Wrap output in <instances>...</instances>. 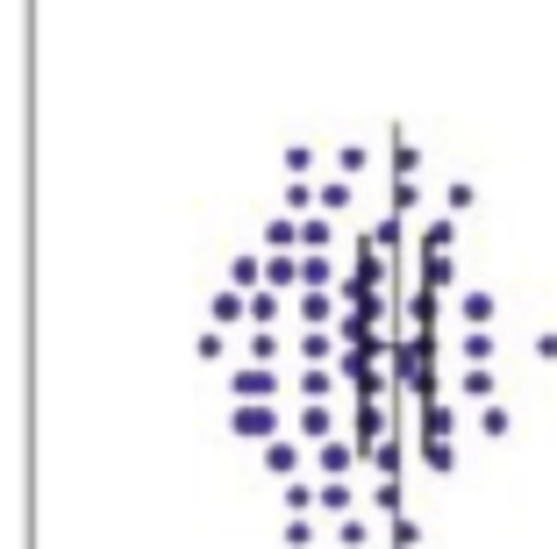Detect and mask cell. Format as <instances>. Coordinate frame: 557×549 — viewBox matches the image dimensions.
<instances>
[{
	"label": "cell",
	"mask_w": 557,
	"mask_h": 549,
	"mask_svg": "<svg viewBox=\"0 0 557 549\" xmlns=\"http://www.w3.org/2000/svg\"><path fill=\"white\" fill-rule=\"evenodd\" d=\"M422 464L436 471V478H450L458 471V407L443 400H422Z\"/></svg>",
	"instance_id": "1"
},
{
	"label": "cell",
	"mask_w": 557,
	"mask_h": 549,
	"mask_svg": "<svg viewBox=\"0 0 557 549\" xmlns=\"http://www.w3.org/2000/svg\"><path fill=\"white\" fill-rule=\"evenodd\" d=\"M230 436H244V442H258V450H264V442L278 436V407L272 400H236L230 407Z\"/></svg>",
	"instance_id": "2"
},
{
	"label": "cell",
	"mask_w": 557,
	"mask_h": 549,
	"mask_svg": "<svg viewBox=\"0 0 557 549\" xmlns=\"http://www.w3.org/2000/svg\"><path fill=\"white\" fill-rule=\"evenodd\" d=\"M230 392L236 400H278V364H236Z\"/></svg>",
	"instance_id": "3"
},
{
	"label": "cell",
	"mask_w": 557,
	"mask_h": 549,
	"mask_svg": "<svg viewBox=\"0 0 557 549\" xmlns=\"http://www.w3.org/2000/svg\"><path fill=\"white\" fill-rule=\"evenodd\" d=\"M208 328H214V336L244 328V292H236V286H214L208 292Z\"/></svg>",
	"instance_id": "4"
},
{
	"label": "cell",
	"mask_w": 557,
	"mask_h": 549,
	"mask_svg": "<svg viewBox=\"0 0 557 549\" xmlns=\"http://www.w3.org/2000/svg\"><path fill=\"white\" fill-rule=\"evenodd\" d=\"M314 464H322V478H350V471H358V442H350V436L314 442Z\"/></svg>",
	"instance_id": "5"
},
{
	"label": "cell",
	"mask_w": 557,
	"mask_h": 549,
	"mask_svg": "<svg viewBox=\"0 0 557 549\" xmlns=\"http://www.w3.org/2000/svg\"><path fill=\"white\" fill-rule=\"evenodd\" d=\"M458 314H465V328H493V314H500V292H493V286H465V292H458Z\"/></svg>",
	"instance_id": "6"
},
{
	"label": "cell",
	"mask_w": 557,
	"mask_h": 549,
	"mask_svg": "<svg viewBox=\"0 0 557 549\" xmlns=\"http://www.w3.org/2000/svg\"><path fill=\"white\" fill-rule=\"evenodd\" d=\"M314 507H322V514H358V485L350 478H322L314 485Z\"/></svg>",
	"instance_id": "7"
},
{
	"label": "cell",
	"mask_w": 557,
	"mask_h": 549,
	"mask_svg": "<svg viewBox=\"0 0 557 549\" xmlns=\"http://www.w3.org/2000/svg\"><path fill=\"white\" fill-rule=\"evenodd\" d=\"M300 436L329 442V436H336V407H329V400H300Z\"/></svg>",
	"instance_id": "8"
},
{
	"label": "cell",
	"mask_w": 557,
	"mask_h": 549,
	"mask_svg": "<svg viewBox=\"0 0 557 549\" xmlns=\"http://www.w3.org/2000/svg\"><path fill=\"white\" fill-rule=\"evenodd\" d=\"M294 236H300V258H329L336 228H329V214H308V222H294Z\"/></svg>",
	"instance_id": "9"
},
{
	"label": "cell",
	"mask_w": 557,
	"mask_h": 549,
	"mask_svg": "<svg viewBox=\"0 0 557 549\" xmlns=\"http://www.w3.org/2000/svg\"><path fill=\"white\" fill-rule=\"evenodd\" d=\"M264 471L286 485V478L300 471V442H294V436H272V442H264Z\"/></svg>",
	"instance_id": "10"
},
{
	"label": "cell",
	"mask_w": 557,
	"mask_h": 549,
	"mask_svg": "<svg viewBox=\"0 0 557 549\" xmlns=\"http://www.w3.org/2000/svg\"><path fill=\"white\" fill-rule=\"evenodd\" d=\"M458 357H465V364H493V357H500V336H493V328H465Z\"/></svg>",
	"instance_id": "11"
},
{
	"label": "cell",
	"mask_w": 557,
	"mask_h": 549,
	"mask_svg": "<svg viewBox=\"0 0 557 549\" xmlns=\"http://www.w3.org/2000/svg\"><path fill=\"white\" fill-rule=\"evenodd\" d=\"M458 392H465V400H493V392H500V372H493V364H465Z\"/></svg>",
	"instance_id": "12"
},
{
	"label": "cell",
	"mask_w": 557,
	"mask_h": 549,
	"mask_svg": "<svg viewBox=\"0 0 557 549\" xmlns=\"http://www.w3.org/2000/svg\"><path fill=\"white\" fill-rule=\"evenodd\" d=\"M450 250H458V222H450V214H436V222L422 228V258H450Z\"/></svg>",
	"instance_id": "13"
},
{
	"label": "cell",
	"mask_w": 557,
	"mask_h": 549,
	"mask_svg": "<svg viewBox=\"0 0 557 549\" xmlns=\"http://www.w3.org/2000/svg\"><path fill=\"white\" fill-rule=\"evenodd\" d=\"M329 164H336V178H344V186H358V178L372 172V150H364V144H344V150H336Z\"/></svg>",
	"instance_id": "14"
},
{
	"label": "cell",
	"mask_w": 557,
	"mask_h": 549,
	"mask_svg": "<svg viewBox=\"0 0 557 549\" xmlns=\"http://www.w3.org/2000/svg\"><path fill=\"white\" fill-rule=\"evenodd\" d=\"M264 250H272V258H300V236H294V214H278V222H264Z\"/></svg>",
	"instance_id": "15"
},
{
	"label": "cell",
	"mask_w": 557,
	"mask_h": 549,
	"mask_svg": "<svg viewBox=\"0 0 557 549\" xmlns=\"http://www.w3.org/2000/svg\"><path fill=\"white\" fill-rule=\"evenodd\" d=\"M350 200H358V194H350L344 178H322V186H314V208H322L329 222H336V214H350Z\"/></svg>",
	"instance_id": "16"
},
{
	"label": "cell",
	"mask_w": 557,
	"mask_h": 549,
	"mask_svg": "<svg viewBox=\"0 0 557 549\" xmlns=\"http://www.w3.org/2000/svg\"><path fill=\"white\" fill-rule=\"evenodd\" d=\"M258 278H264V292L300 286V258H264V264H258Z\"/></svg>",
	"instance_id": "17"
},
{
	"label": "cell",
	"mask_w": 557,
	"mask_h": 549,
	"mask_svg": "<svg viewBox=\"0 0 557 549\" xmlns=\"http://www.w3.org/2000/svg\"><path fill=\"white\" fill-rule=\"evenodd\" d=\"M300 322L329 328V322H336V292H300Z\"/></svg>",
	"instance_id": "18"
},
{
	"label": "cell",
	"mask_w": 557,
	"mask_h": 549,
	"mask_svg": "<svg viewBox=\"0 0 557 549\" xmlns=\"http://www.w3.org/2000/svg\"><path fill=\"white\" fill-rule=\"evenodd\" d=\"M300 400H336V372H329V364H308V372H300Z\"/></svg>",
	"instance_id": "19"
},
{
	"label": "cell",
	"mask_w": 557,
	"mask_h": 549,
	"mask_svg": "<svg viewBox=\"0 0 557 549\" xmlns=\"http://www.w3.org/2000/svg\"><path fill=\"white\" fill-rule=\"evenodd\" d=\"M443 286H458V264H450V258H422V292L436 300Z\"/></svg>",
	"instance_id": "20"
},
{
	"label": "cell",
	"mask_w": 557,
	"mask_h": 549,
	"mask_svg": "<svg viewBox=\"0 0 557 549\" xmlns=\"http://www.w3.org/2000/svg\"><path fill=\"white\" fill-rule=\"evenodd\" d=\"M244 357H250V364H278V328H250Z\"/></svg>",
	"instance_id": "21"
},
{
	"label": "cell",
	"mask_w": 557,
	"mask_h": 549,
	"mask_svg": "<svg viewBox=\"0 0 557 549\" xmlns=\"http://www.w3.org/2000/svg\"><path fill=\"white\" fill-rule=\"evenodd\" d=\"M479 428H486L493 442H508V436H515V414H508L500 400H486V407H479Z\"/></svg>",
	"instance_id": "22"
},
{
	"label": "cell",
	"mask_w": 557,
	"mask_h": 549,
	"mask_svg": "<svg viewBox=\"0 0 557 549\" xmlns=\"http://www.w3.org/2000/svg\"><path fill=\"white\" fill-rule=\"evenodd\" d=\"M300 357H308V364H329V357H336V336H329V328H308V336H300Z\"/></svg>",
	"instance_id": "23"
},
{
	"label": "cell",
	"mask_w": 557,
	"mask_h": 549,
	"mask_svg": "<svg viewBox=\"0 0 557 549\" xmlns=\"http://www.w3.org/2000/svg\"><path fill=\"white\" fill-rule=\"evenodd\" d=\"M336 542H344V549H364V542H372V521H364V514H344V521H336Z\"/></svg>",
	"instance_id": "24"
},
{
	"label": "cell",
	"mask_w": 557,
	"mask_h": 549,
	"mask_svg": "<svg viewBox=\"0 0 557 549\" xmlns=\"http://www.w3.org/2000/svg\"><path fill=\"white\" fill-rule=\"evenodd\" d=\"M472 200H479V186H472V178H450V186H443V208H450V222H458V214L472 208Z\"/></svg>",
	"instance_id": "25"
},
{
	"label": "cell",
	"mask_w": 557,
	"mask_h": 549,
	"mask_svg": "<svg viewBox=\"0 0 557 549\" xmlns=\"http://www.w3.org/2000/svg\"><path fill=\"white\" fill-rule=\"evenodd\" d=\"M372 507H379V514H408V507H400V478H379L372 485Z\"/></svg>",
	"instance_id": "26"
},
{
	"label": "cell",
	"mask_w": 557,
	"mask_h": 549,
	"mask_svg": "<svg viewBox=\"0 0 557 549\" xmlns=\"http://www.w3.org/2000/svg\"><path fill=\"white\" fill-rule=\"evenodd\" d=\"M194 357H200V364H222V357H230V336H214V328H200Z\"/></svg>",
	"instance_id": "27"
},
{
	"label": "cell",
	"mask_w": 557,
	"mask_h": 549,
	"mask_svg": "<svg viewBox=\"0 0 557 549\" xmlns=\"http://www.w3.org/2000/svg\"><path fill=\"white\" fill-rule=\"evenodd\" d=\"M278 164H286V172H294L300 186H308V172H314V150H308V144H286V158H278Z\"/></svg>",
	"instance_id": "28"
},
{
	"label": "cell",
	"mask_w": 557,
	"mask_h": 549,
	"mask_svg": "<svg viewBox=\"0 0 557 549\" xmlns=\"http://www.w3.org/2000/svg\"><path fill=\"white\" fill-rule=\"evenodd\" d=\"M230 286L236 292H258V258H230Z\"/></svg>",
	"instance_id": "29"
},
{
	"label": "cell",
	"mask_w": 557,
	"mask_h": 549,
	"mask_svg": "<svg viewBox=\"0 0 557 549\" xmlns=\"http://www.w3.org/2000/svg\"><path fill=\"white\" fill-rule=\"evenodd\" d=\"M314 507V485H300V478H286V514H308Z\"/></svg>",
	"instance_id": "30"
},
{
	"label": "cell",
	"mask_w": 557,
	"mask_h": 549,
	"mask_svg": "<svg viewBox=\"0 0 557 549\" xmlns=\"http://www.w3.org/2000/svg\"><path fill=\"white\" fill-rule=\"evenodd\" d=\"M414 200H422V186H414V178H394V222L414 208Z\"/></svg>",
	"instance_id": "31"
},
{
	"label": "cell",
	"mask_w": 557,
	"mask_h": 549,
	"mask_svg": "<svg viewBox=\"0 0 557 549\" xmlns=\"http://www.w3.org/2000/svg\"><path fill=\"white\" fill-rule=\"evenodd\" d=\"M308 542H314V521L294 514V521H286V549H308Z\"/></svg>",
	"instance_id": "32"
},
{
	"label": "cell",
	"mask_w": 557,
	"mask_h": 549,
	"mask_svg": "<svg viewBox=\"0 0 557 549\" xmlns=\"http://www.w3.org/2000/svg\"><path fill=\"white\" fill-rule=\"evenodd\" d=\"M286 208H294V214H308V208H314V186H300V178H286Z\"/></svg>",
	"instance_id": "33"
},
{
	"label": "cell",
	"mask_w": 557,
	"mask_h": 549,
	"mask_svg": "<svg viewBox=\"0 0 557 549\" xmlns=\"http://www.w3.org/2000/svg\"><path fill=\"white\" fill-rule=\"evenodd\" d=\"M529 350H536V364H557V328H543V336L529 342Z\"/></svg>",
	"instance_id": "34"
},
{
	"label": "cell",
	"mask_w": 557,
	"mask_h": 549,
	"mask_svg": "<svg viewBox=\"0 0 557 549\" xmlns=\"http://www.w3.org/2000/svg\"><path fill=\"white\" fill-rule=\"evenodd\" d=\"M414 535H422V528H414L408 514H394V549H414Z\"/></svg>",
	"instance_id": "35"
}]
</instances>
